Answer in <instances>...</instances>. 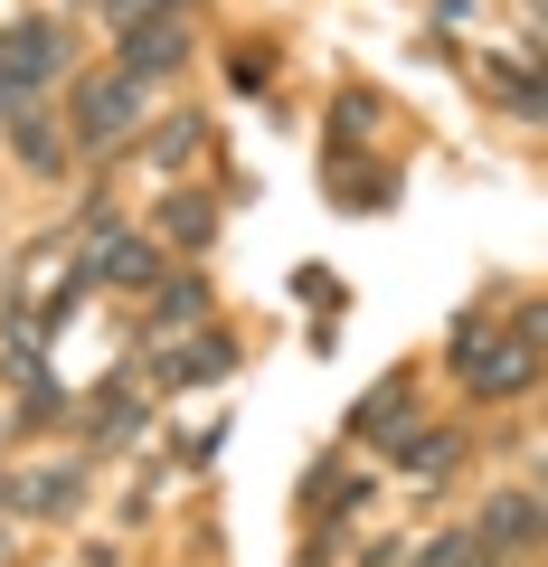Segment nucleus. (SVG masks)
I'll list each match as a JSON object with an SVG mask.
<instances>
[{
  "label": "nucleus",
  "mask_w": 548,
  "mask_h": 567,
  "mask_svg": "<svg viewBox=\"0 0 548 567\" xmlns=\"http://www.w3.org/2000/svg\"><path fill=\"white\" fill-rule=\"evenodd\" d=\"M0 58H10V95H20V85H39V76H58V29H10V39H0Z\"/></svg>",
  "instance_id": "nucleus-6"
},
{
  "label": "nucleus",
  "mask_w": 548,
  "mask_h": 567,
  "mask_svg": "<svg viewBox=\"0 0 548 567\" xmlns=\"http://www.w3.org/2000/svg\"><path fill=\"white\" fill-rule=\"evenodd\" d=\"M0 104H10V58H0Z\"/></svg>",
  "instance_id": "nucleus-16"
},
{
  "label": "nucleus",
  "mask_w": 548,
  "mask_h": 567,
  "mask_svg": "<svg viewBox=\"0 0 548 567\" xmlns=\"http://www.w3.org/2000/svg\"><path fill=\"white\" fill-rule=\"evenodd\" d=\"M133 123H143V85H133V76H114V85H85V104H76V142H85V152L123 142Z\"/></svg>",
  "instance_id": "nucleus-1"
},
{
  "label": "nucleus",
  "mask_w": 548,
  "mask_h": 567,
  "mask_svg": "<svg viewBox=\"0 0 548 567\" xmlns=\"http://www.w3.org/2000/svg\"><path fill=\"white\" fill-rule=\"evenodd\" d=\"M199 312H208V284L180 275V284H162V312H152V331H180V322H199Z\"/></svg>",
  "instance_id": "nucleus-10"
},
{
  "label": "nucleus",
  "mask_w": 548,
  "mask_h": 567,
  "mask_svg": "<svg viewBox=\"0 0 548 567\" xmlns=\"http://www.w3.org/2000/svg\"><path fill=\"white\" fill-rule=\"evenodd\" d=\"M227 360H237V350H227V331H218V341H189L180 360H162V379L170 388H199V379H227Z\"/></svg>",
  "instance_id": "nucleus-9"
},
{
  "label": "nucleus",
  "mask_w": 548,
  "mask_h": 567,
  "mask_svg": "<svg viewBox=\"0 0 548 567\" xmlns=\"http://www.w3.org/2000/svg\"><path fill=\"white\" fill-rule=\"evenodd\" d=\"M104 10H114V20H123V29H143V20H152V10H170V0H104Z\"/></svg>",
  "instance_id": "nucleus-15"
},
{
  "label": "nucleus",
  "mask_w": 548,
  "mask_h": 567,
  "mask_svg": "<svg viewBox=\"0 0 548 567\" xmlns=\"http://www.w3.org/2000/svg\"><path fill=\"white\" fill-rule=\"evenodd\" d=\"M529 350H539V331H520V341L492 350V360H464V379L483 388V398H502V388H529V379H539V360H529Z\"/></svg>",
  "instance_id": "nucleus-5"
},
{
  "label": "nucleus",
  "mask_w": 548,
  "mask_h": 567,
  "mask_svg": "<svg viewBox=\"0 0 548 567\" xmlns=\"http://www.w3.org/2000/svg\"><path fill=\"white\" fill-rule=\"evenodd\" d=\"M10 502H20L29 520H66V511L85 502V473H76V464H48V473H29V483L10 492Z\"/></svg>",
  "instance_id": "nucleus-3"
},
{
  "label": "nucleus",
  "mask_w": 548,
  "mask_h": 567,
  "mask_svg": "<svg viewBox=\"0 0 548 567\" xmlns=\"http://www.w3.org/2000/svg\"><path fill=\"white\" fill-rule=\"evenodd\" d=\"M406 416V388H379V406H360V435H369V425H397Z\"/></svg>",
  "instance_id": "nucleus-14"
},
{
  "label": "nucleus",
  "mask_w": 548,
  "mask_h": 567,
  "mask_svg": "<svg viewBox=\"0 0 548 567\" xmlns=\"http://www.w3.org/2000/svg\"><path fill=\"white\" fill-rule=\"evenodd\" d=\"M406 464H416V473H445V464H454V435H445V445H435V435H416V445H406Z\"/></svg>",
  "instance_id": "nucleus-13"
},
{
  "label": "nucleus",
  "mask_w": 548,
  "mask_h": 567,
  "mask_svg": "<svg viewBox=\"0 0 548 567\" xmlns=\"http://www.w3.org/2000/svg\"><path fill=\"white\" fill-rule=\"evenodd\" d=\"M416 567H492V548H483V539H435Z\"/></svg>",
  "instance_id": "nucleus-11"
},
{
  "label": "nucleus",
  "mask_w": 548,
  "mask_h": 567,
  "mask_svg": "<svg viewBox=\"0 0 548 567\" xmlns=\"http://www.w3.org/2000/svg\"><path fill=\"white\" fill-rule=\"evenodd\" d=\"M483 548L502 558V548H539V492H502V502L483 511Z\"/></svg>",
  "instance_id": "nucleus-4"
},
{
  "label": "nucleus",
  "mask_w": 548,
  "mask_h": 567,
  "mask_svg": "<svg viewBox=\"0 0 548 567\" xmlns=\"http://www.w3.org/2000/svg\"><path fill=\"white\" fill-rule=\"evenodd\" d=\"M95 435H104V445L143 435V398H133V379H104V398H95Z\"/></svg>",
  "instance_id": "nucleus-8"
},
{
  "label": "nucleus",
  "mask_w": 548,
  "mask_h": 567,
  "mask_svg": "<svg viewBox=\"0 0 548 567\" xmlns=\"http://www.w3.org/2000/svg\"><path fill=\"white\" fill-rule=\"evenodd\" d=\"M189 58V39L170 20H152V29H123V76L143 85V76H170V66Z\"/></svg>",
  "instance_id": "nucleus-2"
},
{
  "label": "nucleus",
  "mask_w": 548,
  "mask_h": 567,
  "mask_svg": "<svg viewBox=\"0 0 548 567\" xmlns=\"http://www.w3.org/2000/svg\"><path fill=\"white\" fill-rule=\"evenodd\" d=\"M170 237L199 246V237H208V199H170Z\"/></svg>",
  "instance_id": "nucleus-12"
},
{
  "label": "nucleus",
  "mask_w": 548,
  "mask_h": 567,
  "mask_svg": "<svg viewBox=\"0 0 548 567\" xmlns=\"http://www.w3.org/2000/svg\"><path fill=\"white\" fill-rule=\"evenodd\" d=\"M95 275L123 284V293H152V284H162V256H152V237H114V246L95 256Z\"/></svg>",
  "instance_id": "nucleus-7"
}]
</instances>
